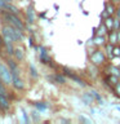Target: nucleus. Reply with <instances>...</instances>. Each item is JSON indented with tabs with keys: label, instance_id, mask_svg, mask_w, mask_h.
Returning <instances> with one entry per match:
<instances>
[{
	"label": "nucleus",
	"instance_id": "3",
	"mask_svg": "<svg viewBox=\"0 0 120 124\" xmlns=\"http://www.w3.org/2000/svg\"><path fill=\"white\" fill-rule=\"evenodd\" d=\"M0 79L5 85H12V71L5 62H0Z\"/></svg>",
	"mask_w": 120,
	"mask_h": 124
},
{
	"label": "nucleus",
	"instance_id": "25",
	"mask_svg": "<svg viewBox=\"0 0 120 124\" xmlns=\"http://www.w3.org/2000/svg\"><path fill=\"white\" fill-rule=\"evenodd\" d=\"M116 16H118V17L120 18V5H119V8H118V9H116Z\"/></svg>",
	"mask_w": 120,
	"mask_h": 124
},
{
	"label": "nucleus",
	"instance_id": "21",
	"mask_svg": "<svg viewBox=\"0 0 120 124\" xmlns=\"http://www.w3.org/2000/svg\"><path fill=\"white\" fill-rule=\"evenodd\" d=\"M114 29H116V31L120 30V18L119 19H114Z\"/></svg>",
	"mask_w": 120,
	"mask_h": 124
},
{
	"label": "nucleus",
	"instance_id": "6",
	"mask_svg": "<svg viewBox=\"0 0 120 124\" xmlns=\"http://www.w3.org/2000/svg\"><path fill=\"white\" fill-rule=\"evenodd\" d=\"M10 108V100L8 96L0 94V111H8Z\"/></svg>",
	"mask_w": 120,
	"mask_h": 124
},
{
	"label": "nucleus",
	"instance_id": "9",
	"mask_svg": "<svg viewBox=\"0 0 120 124\" xmlns=\"http://www.w3.org/2000/svg\"><path fill=\"white\" fill-rule=\"evenodd\" d=\"M26 19H27V22H29V23H34L35 13H34L32 7H27V9H26Z\"/></svg>",
	"mask_w": 120,
	"mask_h": 124
},
{
	"label": "nucleus",
	"instance_id": "23",
	"mask_svg": "<svg viewBox=\"0 0 120 124\" xmlns=\"http://www.w3.org/2000/svg\"><path fill=\"white\" fill-rule=\"evenodd\" d=\"M115 92L120 96V81H118V83H116V85H115Z\"/></svg>",
	"mask_w": 120,
	"mask_h": 124
},
{
	"label": "nucleus",
	"instance_id": "14",
	"mask_svg": "<svg viewBox=\"0 0 120 124\" xmlns=\"http://www.w3.org/2000/svg\"><path fill=\"white\" fill-rule=\"evenodd\" d=\"M29 69H30V75L32 76L34 79H38V78H39V74H38V70L35 69V66L31 63V65L29 66Z\"/></svg>",
	"mask_w": 120,
	"mask_h": 124
},
{
	"label": "nucleus",
	"instance_id": "17",
	"mask_svg": "<svg viewBox=\"0 0 120 124\" xmlns=\"http://www.w3.org/2000/svg\"><path fill=\"white\" fill-rule=\"evenodd\" d=\"M106 14L107 16H112L114 14V12H115V8H114V5L112 4H106Z\"/></svg>",
	"mask_w": 120,
	"mask_h": 124
},
{
	"label": "nucleus",
	"instance_id": "19",
	"mask_svg": "<svg viewBox=\"0 0 120 124\" xmlns=\"http://www.w3.org/2000/svg\"><path fill=\"white\" fill-rule=\"evenodd\" d=\"M105 25H106V27L111 31L112 29H114V19H112V18H107V19H106V23H105Z\"/></svg>",
	"mask_w": 120,
	"mask_h": 124
},
{
	"label": "nucleus",
	"instance_id": "1",
	"mask_svg": "<svg viewBox=\"0 0 120 124\" xmlns=\"http://www.w3.org/2000/svg\"><path fill=\"white\" fill-rule=\"evenodd\" d=\"M0 32H1L4 41H12L14 44L23 41V39H25V34H23L22 30H19L12 25H8V23H4L1 26Z\"/></svg>",
	"mask_w": 120,
	"mask_h": 124
},
{
	"label": "nucleus",
	"instance_id": "2",
	"mask_svg": "<svg viewBox=\"0 0 120 124\" xmlns=\"http://www.w3.org/2000/svg\"><path fill=\"white\" fill-rule=\"evenodd\" d=\"M0 16H1V19L4 21V23H8V25H12V26L17 27L19 30L25 31V23H23V21L19 18L18 14H13V13H10V12L3 9L0 12Z\"/></svg>",
	"mask_w": 120,
	"mask_h": 124
},
{
	"label": "nucleus",
	"instance_id": "15",
	"mask_svg": "<svg viewBox=\"0 0 120 124\" xmlns=\"http://www.w3.org/2000/svg\"><path fill=\"white\" fill-rule=\"evenodd\" d=\"M7 87H8V85H5V84L1 81V79H0V94L8 96V93H9V92H8V88H7Z\"/></svg>",
	"mask_w": 120,
	"mask_h": 124
},
{
	"label": "nucleus",
	"instance_id": "30",
	"mask_svg": "<svg viewBox=\"0 0 120 124\" xmlns=\"http://www.w3.org/2000/svg\"><path fill=\"white\" fill-rule=\"evenodd\" d=\"M116 110H119V111H120V106H116Z\"/></svg>",
	"mask_w": 120,
	"mask_h": 124
},
{
	"label": "nucleus",
	"instance_id": "10",
	"mask_svg": "<svg viewBox=\"0 0 120 124\" xmlns=\"http://www.w3.org/2000/svg\"><path fill=\"white\" fill-rule=\"evenodd\" d=\"M4 9L8 10V12H10V13H13V14H18L19 16V9L15 5H13L12 3H7L5 7H4Z\"/></svg>",
	"mask_w": 120,
	"mask_h": 124
},
{
	"label": "nucleus",
	"instance_id": "16",
	"mask_svg": "<svg viewBox=\"0 0 120 124\" xmlns=\"http://www.w3.org/2000/svg\"><path fill=\"white\" fill-rule=\"evenodd\" d=\"M107 27H106V25H102L98 29V32H97V35H99V36H105V35H106V32H107Z\"/></svg>",
	"mask_w": 120,
	"mask_h": 124
},
{
	"label": "nucleus",
	"instance_id": "22",
	"mask_svg": "<svg viewBox=\"0 0 120 124\" xmlns=\"http://www.w3.org/2000/svg\"><path fill=\"white\" fill-rule=\"evenodd\" d=\"M112 50H114V54L115 56H120V48L118 46V48H116V46H114V48H112Z\"/></svg>",
	"mask_w": 120,
	"mask_h": 124
},
{
	"label": "nucleus",
	"instance_id": "11",
	"mask_svg": "<svg viewBox=\"0 0 120 124\" xmlns=\"http://www.w3.org/2000/svg\"><path fill=\"white\" fill-rule=\"evenodd\" d=\"M63 72H65V74H66V75H67V76H70V78H71L72 80H75V81H77V83H79L80 85H83V87H84V85H85V83H84V81H83V80L80 79L79 76H76V75H74V74H71V72H70V71H68L67 69H65V70H63Z\"/></svg>",
	"mask_w": 120,
	"mask_h": 124
},
{
	"label": "nucleus",
	"instance_id": "26",
	"mask_svg": "<svg viewBox=\"0 0 120 124\" xmlns=\"http://www.w3.org/2000/svg\"><path fill=\"white\" fill-rule=\"evenodd\" d=\"M81 120H83V122H87V123H92V120H89L87 118H81Z\"/></svg>",
	"mask_w": 120,
	"mask_h": 124
},
{
	"label": "nucleus",
	"instance_id": "5",
	"mask_svg": "<svg viewBox=\"0 0 120 124\" xmlns=\"http://www.w3.org/2000/svg\"><path fill=\"white\" fill-rule=\"evenodd\" d=\"M90 62L94 65H102L105 62V54L101 50H94L93 54L90 56Z\"/></svg>",
	"mask_w": 120,
	"mask_h": 124
},
{
	"label": "nucleus",
	"instance_id": "27",
	"mask_svg": "<svg viewBox=\"0 0 120 124\" xmlns=\"http://www.w3.org/2000/svg\"><path fill=\"white\" fill-rule=\"evenodd\" d=\"M112 1V4H118V3H120V0H111Z\"/></svg>",
	"mask_w": 120,
	"mask_h": 124
},
{
	"label": "nucleus",
	"instance_id": "20",
	"mask_svg": "<svg viewBox=\"0 0 120 124\" xmlns=\"http://www.w3.org/2000/svg\"><path fill=\"white\" fill-rule=\"evenodd\" d=\"M108 80H110V84H112V85H116V83L119 81V79H118L116 75H111L110 78H108Z\"/></svg>",
	"mask_w": 120,
	"mask_h": 124
},
{
	"label": "nucleus",
	"instance_id": "24",
	"mask_svg": "<svg viewBox=\"0 0 120 124\" xmlns=\"http://www.w3.org/2000/svg\"><path fill=\"white\" fill-rule=\"evenodd\" d=\"M3 43H4V40H3V36H1V32H0V48L3 46Z\"/></svg>",
	"mask_w": 120,
	"mask_h": 124
},
{
	"label": "nucleus",
	"instance_id": "13",
	"mask_svg": "<svg viewBox=\"0 0 120 124\" xmlns=\"http://www.w3.org/2000/svg\"><path fill=\"white\" fill-rule=\"evenodd\" d=\"M35 107L38 108L39 111H45L46 108H48V103L46 102H35Z\"/></svg>",
	"mask_w": 120,
	"mask_h": 124
},
{
	"label": "nucleus",
	"instance_id": "18",
	"mask_svg": "<svg viewBox=\"0 0 120 124\" xmlns=\"http://www.w3.org/2000/svg\"><path fill=\"white\" fill-rule=\"evenodd\" d=\"M94 43L97 45H102L105 44V36H99V35H97L96 39H94Z\"/></svg>",
	"mask_w": 120,
	"mask_h": 124
},
{
	"label": "nucleus",
	"instance_id": "12",
	"mask_svg": "<svg viewBox=\"0 0 120 124\" xmlns=\"http://www.w3.org/2000/svg\"><path fill=\"white\" fill-rule=\"evenodd\" d=\"M108 41H110L112 45L116 44V41H119V40H118V32H116V31H112V30H111L110 35H108Z\"/></svg>",
	"mask_w": 120,
	"mask_h": 124
},
{
	"label": "nucleus",
	"instance_id": "4",
	"mask_svg": "<svg viewBox=\"0 0 120 124\" xmlns=\"http://www.w3.org/2000/svg\"><path fill=\"white\" fill-rule=\"evenodd\" d=\"M21 71H15L12 72V87H13L15 91L21 92L25 89V83H23L22 78H21Z\"/></svg>",
	"mask_w": 120,
	"mask_h": 124
},
{
	"label": "nucleus",
	"instance_id": "29",
	"mask_svg": "<svg viewBox=\"0 0 120 124\" xmlns=\"http://www.w3.org/2000/svg\"><path fill=\"white\" fill-rule=\"evenodd\" d=\"M4 1H5V3H10L12 0H4Z\"/></svg>",
	"mask_w": 120,
	"mask_h": 124
},
{
	"label": "nucleus",
	"instance_id": "7",
	"mask_svg": "<svg viewBox=\"0 0 120 124\" xmlns=\"http://www.w3.org/2000/svg\"><path fill=\"white\" fill-rule=\"evenodd\" d=\"M39 50H40V53H39V58H40L41 63L49 65L50 63V57H49L48 52H46V49L43 48V46H39Z\"/></svg>",
	"mask_w": 120,
	"mask_h": 124
},
{
	"label": "nucleus",
	"instance_id": "8",
	"mask_svg": "<svg viewBox=\"0 0 120 124\" xmlns=\"http://www.w3.org/2000/svg\"><path fill=\"white\" fill-rule=\"evenodd\" d=\"M13 57H14L18 62L23 61V58H25V50H23L22 46H15V48H14V52H13Z\"/></svg>",
	"mask_w": 120,
	"mask_h": 124
},
{
	"label": "nucleus",
	"instance_id": "28",
	"mask_svg": "<svg viewBox=\"0 0 120 124\" xmlns=\"http://www.w3.org/2000/svg\"><path fill=\"white\" fill-rule=\"evenodd\" d=\"M118 40L120 41V30H118Z\"/></svg>",
	"mask_w": 120,
	"mask_h": 124
}]
</instances>
